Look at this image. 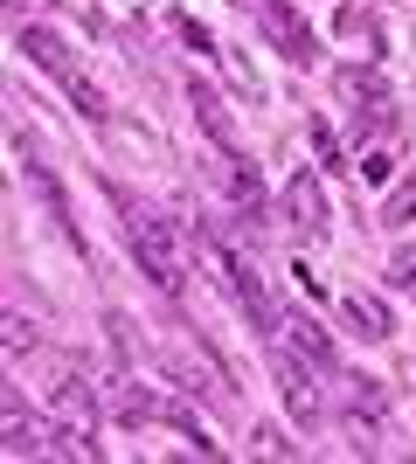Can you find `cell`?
<instances>
[{
    "instance_id": "4",
    "label": "cell",
    "mask_w": 416,
    "mask_h": 464,
    "mask_svg": "<svg viewBox=\"0 0 416 464\" xmlns=\"http://www.w3.org/2000/svg\"><path fill=\"white\" fill-rule=\"evenodd\" d=\"M277 395H285V409H292L298 430L319 423V388H313V368L305 361H292V353H277Z\"/></svg>"
},
{
    "instance_id": "3",
    "label": "cell",
    "mask_w": 416,
    "mask_h": 464,
    "mask_svg": "<svg viewBox=\"0 0 416 464\" xmlns=\"http://www.w3.org/2000/svg\"><path fill=\"white\" fill-rule=\"evenodd\" d=\"M347 416H354L361 450H375L382 423H389V395H382V382H368V374H347Z\"/></svg>"
},
{
    "instance_id": "6",
    "label": "cell",
    "mask_w": 416,
    "mask_h": 464,
    "mask_svg": "<svg viewBox=\"0 0 416 464\" xmlns=\"http://www.w3.org/2000/svg\"><path fill=\"white\" fill-rule=\"evenodd\" d=\"M340 319L354 326V340H389V305H382L375 291H361V285L340 291Z\"/></svg>"
},
{
    "instance_id": "21",
    "label": "cell",
    "mask_w": 416,
    "mask_h": 464,
    "mask_svg": "<svg viewBox=\"0 0 416 464\" xmlns=\"http://www.w3.org/2000/svg\"><path fill=\"white\" fill-rule=\"evenodd\" d=\"M313 146H319V167H326V174H340V167H347V160H340V139L326 132V125H313Z\"/></svg>"
},
{
    "instance_id": "7",
    "label": "cell",
    "mask_w": 416,
    "mask_h": 464,
    "mask_svg": "<svg viewBox=\"0 0 416 464\" xmlns=\"http://www.w3.org/2000/svg\"><path fill=\"white\" fill-rule=\"evenodd\" d=\"M222 271H229V298H237V305L250 312V326H271V298H264L257 271H250V256H237V250H222Z\"/></svg>"
},
{
    "instance_id": "16",
    "label": "cell",
    "mask_w": 416,
    "mask_h": 464,
    "mask_svg": "<svg viewBox=\"0 0 416 464\" xmlns=\"http://www.w3.org/2000/svg\"><path fill=\"white\" fill-rule=\"evenodd\" d=\"M28 450H35V430L21 423V402L7 395V458H28Z\"/></svg>"
},
{
    "instance_id": "15",
    "label": "cell",
    "mask_w": 416,
    "mask_h": 464,
    "mask_svg": "<svg viewBox=\"0 0 416 464\" xmlns=\"http://www.w3.org/2000/svg\"><path fill=\"white\" fill-rule=\"evenodd\" d=\"M382 222H389V229H402V222H416V174L402 180V188L389 194V201H382Z\"/></svg>"
},
{
    "instance_id": "2",
    "label": "cell",
    "mask_w": 416,
    "mask_h": 464,
    "mask_svg": "<svg viewBox=\"0 0 416 464\" xmlns=\"http://www.w3.org/2000/svg\"><path fill=\"white\" fill-rule=\"evenodd\" d=\"M132 256H139V271L153 277L160 291L188 285V250H180V229L167 222V215H132Z\"/></svg>"
},
{
    "instance_id": "11",
    "label": "cell",
    "mask_w": 416,
    "mask_h": 464,
    "mask_svg": "<svg viewBox=\"0 0 416 464\" xmlns=\"http://www.w3.org/2000/svg\"><path fill=\"white\" fill-rule=\"evenodd\" d=\"M264 21H271V35L292 49V63H313V35H305V21H298V14H285L277 0H264Z\"/></svg>"
},
{
    "instance_id": "8",
    "label": "cell",
    "mask_w": 416,
    "mask_h": 464,
    "mask_svg": "<svg viewBox=\"0 0 416 464\" xmlns=\"http://www.w3.org/2000/svg\"><path fill=\"white\" fill-rule=\"evenodd\" d=\"M285 201L298 208L305 236H326V194H319V174H305V167H298V174H292V188H285Z\"/></svg>"
},
{
    "instance_id": "19",
    "label": "cell",
    "mask_w": 416,
    "mask_h": 464,
    "mask_svg": "<svg viewBox=\"0 0 416 464\" xmlns=\"http://www.w3.org/2000/svg\"><path fill=\"white\" fill-rule=\"evenodd\" d=\"M389 285H396L402 298H416V250H396V256H389Z\"/></svg>"
},
{
    "instance_id": "13",
    "label": "cell",
    "mask_w": 416,
    "mask_h": 464,
    "mask_svg": "<svg viewBox=\"0 0 416 464\" xmlns=\"http://www.w3.org/2000/svg\"><path fill=\"white\" fill-rule=\"evenodd\" d=\"M361 180H368V188L396 180V146H389V139H368V146H361Z\"/></svg>"
},
{
    "instance_id": "10",
    "label": "cell",
    "mask_w": 416,
    "mask_h": 464,
    "mask_svg": "<svg viewBox=\"0 0 416 464\" xmlns=\"http://www.w3.org/2000/svg\"><path fill=\"white\" fill-rule=\"evenodd\" d=\"M188 97H195V111H201V132L216 139V146H229V153H237V132H229V111H222V97L208 91V83H188Z\"/></svg>"
},
{
    "instance_id": "20",
    "label": "cell",
    "mask_w": 416,
    "mask_h": 464,
    "mask_svg": "<svg viewBox=\"0 0 416 464\" xmlns=\"http://www.w3.org/2000/svg\"><path fill=\"white\" fill-rule=\"evenodd\" d=\"M250 444H257V458H298V444L285 437V430H271V423H264L257 437H250Z\"/></svg>"
},
{
    "instance_id": "5",
    "label": "cell",
    "mask_w": 416,
    "mask_h": 464,
    "mask_svg": "<svg viewBox=\"0 0 416 464\" xmlns=\"http://www.w3.org/2000/svg\"><path fill=\"white\" fill-rule=\"evenodd\" d=\"M42 395H49V409H56L70 430H91V382H83L77 368H49Z\"/></svg>"
},
{
    "instance_id": "12",
    "label": "cell",
    "mask_w": 416,
    "mask_h": 464,
    "mask_svg": "<svg viewBox=\"0 0 416 464\" xmlns=\"http://www.w3.org/2000/svg\"><path fill=\"white\" fill-rule=\"evenodd\" d=\"M160 416H167V423H174L180 437H188V450H201V458H222V444H216V437H208V430H201V416H195V409H188V402H167V409H160Z\"/></svg>"
},
{
    "instance_id": "9",
    "label": "cell",
    "mask_w": 416,
    "mask_h": 464,
    "mask_svg": "<svg viewBox=\"0 0 416 464\" xmlns=\"http://www.w3.org/2000/svg\"><path fill=\"white\" fill-rule=\"evenodd\" d=\"M277 333H292V347L305 353L313 368H334V340H326V333H319L305 312H285V326H277Z\"/></svg>"
},
{
    "instance_id": "17",
    "label": "cell",
    "mask_w": 416,
    "mask_h": 464,
    "mask_svg": "<svg viewBox=\"0 0 416 464\" xmlns=\"http://www.w3.org/2000/svg\"><path fill=\"white\" fill-rule=\"evenodd\" d=\"M111 416H119V423H146V416H153V402H146L139 388H119V395H111Z\"/></svg>"
},
{
    "instance_id": "18",
    "label": "cell",
    "mask_w": 416,
    "mask_h": 464,
    "mask_svg": "<svg viewBox=\"0 0 416 464\" xmlns=\"http://www.w3.org/2000/svg\"><path fill=\"white\" fill-rule=\"evenodd\" d=\"M0 340H7V353H28L35 347V326H28L21 312H7V319H0Z\"/></svg>"
},
{
    "instance_id": "1",
    "label": "cell",
    "mask_w": 416,
    "mask_h": 464,
    "mask_svg": "<svg viewBox=\"0 0 416 464\" xmlns=\"http://www.w3.org/2000/svg\"><path fill=\"white\" fill-rule=\"evenodd\" d=\"M15 42H21V56H35V70H49V77H56V91L70 97V104H77L83 118H98V125L111 118V97H104L98 83L83 77V63L70 56V49H63V42L49 35V28H21Z\"/></svg>"
},
{
    "instance_id": "14",
    "label": "cell",
    "mask_w": 416,
    "mask_h": 464,
    "mask_svg": "<svg viewBox=\"0 0 416 464\" xmlns=\"http://www.w3.org/2000/svg\"><path fill=\"white\" fill-rule=\"evenodd\" d=\"M229 194L243 201V215L264 208V188H257V174H250V160H243V153H229Z\"/></svg>"
}]
</instances>
